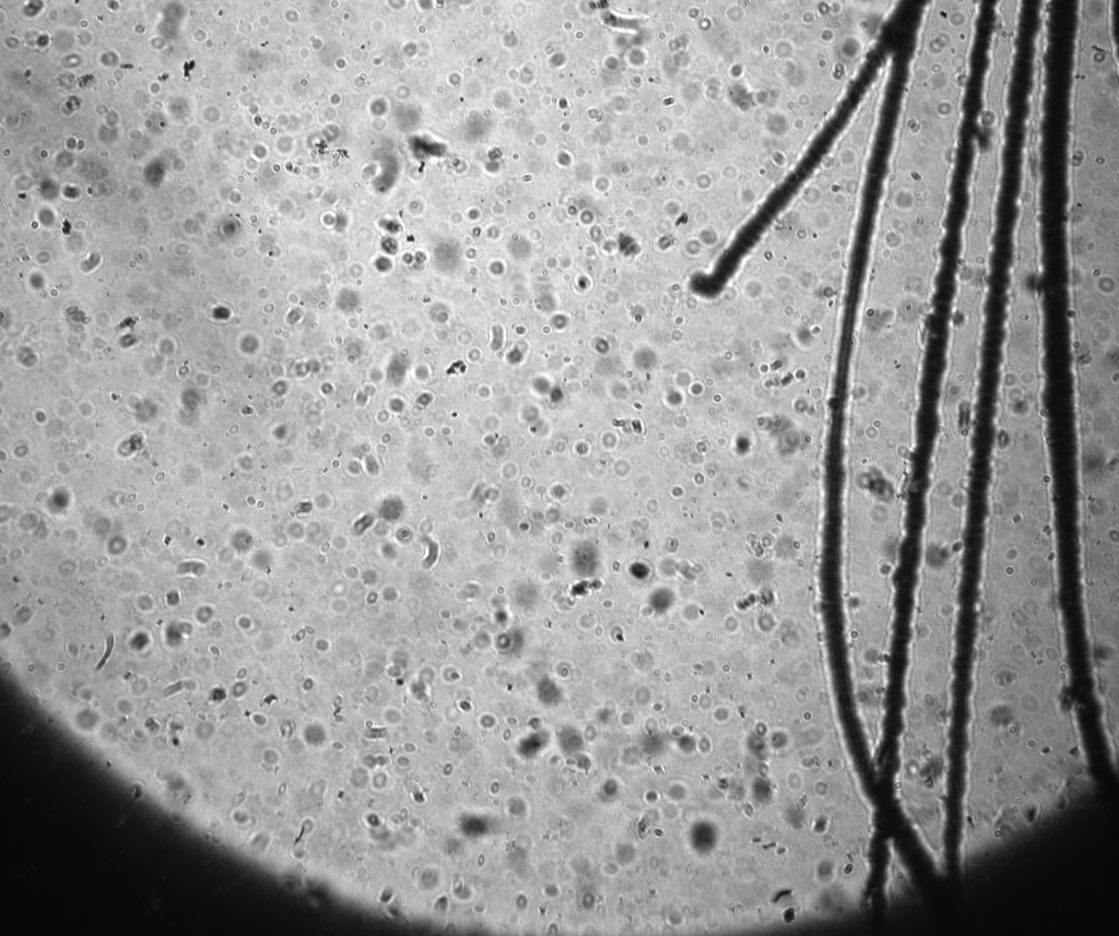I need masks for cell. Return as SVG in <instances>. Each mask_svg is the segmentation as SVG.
<instances>
[{"mask_svg":"<svg viewBox=\"0 0 1119 936\" xmlns=\"http://www.w3.org/2000/svg\"><path fill=\"white\" fill-rule=\"evenodd\" d=\"M1081 718L1060 548L980 547L965 724L1008 728Z\"/></svg>","mask_w":1119,"mask_h":936,"instance_id":"6da1fadb","label":"cell"},{"mask_svg":"<svg viewBox=\"0 0 1119 936\" xmlns=\"http://www.w3.org/2000/svg\"><path fill=\"white\" fill-rule=\"evenodd\" d=\"M966 556L918 550L902 686V708L955 713Z\"/></svg>","mask_w":1119,"mask_h":936,"instance_id":"7a4b0ae2","label":"cell"},{"mask_svg":"<svg viewBox=\"0 0 1119 936\" xmlns=\"http://www.w3.org/2000/svg\"><path fill=\"white\" fill-rule=\"evenodd\" d=\"M1071 371L1118 368L1119 236L1065 237Z\"/></svg>","mask_w":1119,"mask_h":936,"instance_id":"3957f363","label":"cell"},{"mask_svg":"<svg viewBox=\"0 0 1119 936\" xmlns=\"http://www.w3.org/2000/svg\"><path fill=\"white\" fill-rule=\"evenodd\" d=\"M994 242L959 239L945 347L958 354L985 352Z\"/></svg>","mask_w":1119,"mask_h":936,"instance_id":"277c9868","label":"cell"},{"mask_svg":"<svg viewBox=\"0 0 1119 936\" xmlns=\"http://www.w3.org/2000/svg\"><path fill=\"white\" fill-rule=\"evenodd\" d=\"M886 866L883 884V893L888 904H894L907 898L914 889L911 872L897 845L890 839L886 843Z\"/></svg>","mask_w":1119,"mask_h":936,"instance_id":"5b68a950","label":"cell"},{"mask_svg":"<svg viewBox=\"0 0 1119 936\" xmlns=\"http://www.w3.org/2000/svg\"><path fill=\"white\" fill-rule=\"evenodd\" d=\"M106 643H107V645H106V651H105V653L103 654L102 659L99 660V662H98L97 666L95 667V671H99V670H101V668H102V667H103V666L105 665V663H106V661L108 660V657L110 656V654H111V651H113V649H114V644H115V638H114V635H109V636L107 637V639H106Z\"/></svg>","mask_w":1119,"mask_h":936,"instance_id":"8992f818","label":"cell"},{"mask_svg":"<svg viewBox=\"0 0 1119 936\" xmlns=\"http://www.w3.org/2000/svg\"><path fill=\"white\" fill-rule=\"evenodd\" d=\"M1064 229H1119V228H1064Z\"/></svg>","mask_w":1119,"mask_h":936,"instance_id":"52a82bcc","label":"cell"}]
</instances>
